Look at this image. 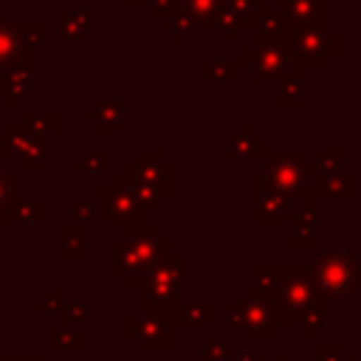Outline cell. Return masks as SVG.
<instances>
[{"label":"cell","mask_w":361,"mask_h":361,"mask_svg":"<svg viewBox=\"0 0 361 361\" xmlns=\"http://www.w3.org/2000/svg\"><path fill=\"white\" fill-rule=\"evenodd\" d=\"M212 322H214V310H212L209 302H192L180 313V324L192 327V330L195 327H212Z\"/></svg>","instance_id":"8992f818"},{"label":"cell","mask_w":361,"mask_h":361,"mask_svg":"<svg viewBox=\"0 0 361 361\" xmlns=\"http://www.w3.org/2000/svg\"><path fill=\"white\" fill-rule=\"evenodd\" d=\"M310 274L324 299H350L361 288V265L347 251H322Z\"/></svg>","instance_id":"3957f363"},{"label":"cell","mask_w":361,"mask_h":361,"mask_svg":"<svg viewBox=\"0 0 361 361\" xmlns=\"http://www.w3.org/2000/svg\"><path fill=\"white\" fill-rule=\"evenodd\" d=\"M48 350L51 353H82L85 330L79 324H62V327L48 330Z\"/></svg>","instance_id":"5b68a950"},{"label":"cell","mask_w":361,"mask_h":361,"mask_svg":"<svg viewBox=\"0 0 361 361\" xmlns=\"http://www.w3.org/2000/svg\"><path fill=\"white\" fill-rule=\"evenodd\" d=\"M276 361H290V358H288V355H285V353H282V355H279V358H276Z\"/></svg>","instance_id":"8fae6325"},{"label":"cell","mask_w":361,"mask_h":361,"mask_svg":"<svg viewBox=\"0 0 361 361\" xmlns=\"http://www.w3.org/2000/svg\"><path fill=\"white\" fill-rule=\"evenodd\" d=\"M124 338H130L138 353H172L175 347L172 324L149 310H138L124 319Z\"/></svg>","instance_id":"277c9868"},{"label":"cell","mask_w":361,"mask_h":361,"mask_svg":"<svg viewBox=\"0 0 361 361\" xmlns=\"http://www.w3.org/2000/svg\"><path fill=\"white\" fill-rule=\"evenodd\" d=\"M228 358V344L220 338H209L200 350V361H226Z\"/></svg>","instance_id":"ba28073f"},{"label":"cell","mask_w":361,"mask_h":361,"mask_svg":"<svg viewBox=\"0 0 361 361\" xmlns=\"http://www.w3.org/2000/svg\"><path fill=\"white\" fill-rule=\"evenodd\" d=\"M240 361H265V358H262L259 353H251V355L245 353V355H240Z\"/></svg>","instance_id":"30bf717a"},{"label":"cell","mask_w":361,"mask_h":361,"mask_svg":"<svg viewBox=\"0 0 361 361\" xmlns=\"http://www.w3.org/2000/svg\"><path fill=\"white\" fill-rule=\"evenodd\" d=\"M0 361H45V355H25V353H20V355H0Z\"/></svg>","instance_id":"9c48e42d"},{"label":"cell","mask_w":361,"mask_h":361,"mask_svg":"<svg viewBox=\"0 0 361 361\" xmlns=\"http://www.w3.org/2000/svg\"><path fill=\"white\" fill-rule=\"evenodd\" d=\"M228 324L237 330L240 338H251V341H271L279 333V322L274 313V305L265 293L254 290H243L237 302L228 305L226 313Z\"/></svg>","instance_id":"7a4b0ae2"},{"label":"cell","mask_w":361,"mask_h":361,"mask_svg":"<svg viewBox=\"0 0 361 361\" xmlns=\"http://www.w3.org/2000/svg\"><path fill=\"white\" fill-rule=\"evenodd\" d=\"M316 361H353V355L338 341H316Z\"/></svg>","instance_id":"52a82bcc"},{"label":"cell","mask_w":361,"mask_h":361,"mask_svg":"<svg viewBox=\"0 0 361 361\" xmlns=\"http://www.w3.org/2000/svg\"><path fill=\"white\" fill-rule=\"evenodd\" d=\"M141 310L164 316L169 324H180V313L186 307V271L183 257L169 254L158 257L141 276L138 285Z\"/></svg>","instance_id":"6da1fadb"}]
</instances>
